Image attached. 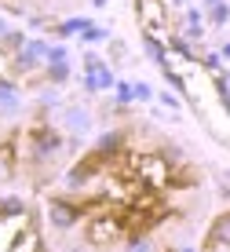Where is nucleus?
Instances as JSON below:
<instances>
[{"label": "nucleus", "mask_w": 230, "mask_h": 252, "mask_svg": "<svg viewBox=\"0 0 230 252\" xmlns=\"http://www.w3.org/2000/svg\"><path fill=\"white\" fill-rule=\"evenodd\" d=\"M208 252H230V216L216 220V227L208 230Z\"/></svg>", "instance_id": "nucleus-2"}, {"label": "nucleus", "mask_w": 230, "mask_h": 252, "mask_svg": "<svg viewBox=\"0 0 230 252\" xmlns=\"http://www.w3.org/2000/svg\"><path fill=\"white\" fill-rule=\"evenodd\" d=\"M73 220H77V205H66V201L51 205V223H55V227H69Z\"/></svg>", "instance_id": "nucleus-3"}, {"label": "nucleus", "mask_w": 230, "mask_h": 252, "mask_svg": "<svg viewBox=\"0 0 230 252\" xmlns=\"http://www.w3.org/2000/svg\"><path fill=\"white\" fill-rule=\"evenodd\" d=\"M7 252H40V238H37V230H22L19 238L11 241V249Z\"/></svg>", "instance_id": "nucleus-4"}, {"label": "nucleus", "mask_w": 230, "mask_h": 252, "mask_svg": "<svg viewBox=\"0 0 230 252\" xmlns=\"http://www.w3.org/2000/svg\"><path fill=\"white\" fill-rule=\"evenodd\" d=\"M22 212V201H15V197H11V201H0V220H7V216H19Z\"/></svg>", "instance_id": "nucleus-5"}, {"label": "nucleus", "mask_w": 230, "mask_h": 252, "mask_svg": "<svg viewBox=\"0 0 230 252\" xmlns=\"http://www.w3.org/2000/svg\"><path fill=\"white\" fill-rule=\"evenodd\" d=\"M128 172L135 183H143L146 190H164L172 183V168H168L164 158H157V154H135V158H128Z\"/></svg>", "instance_id": "nucleus-1"}]
</instances>
